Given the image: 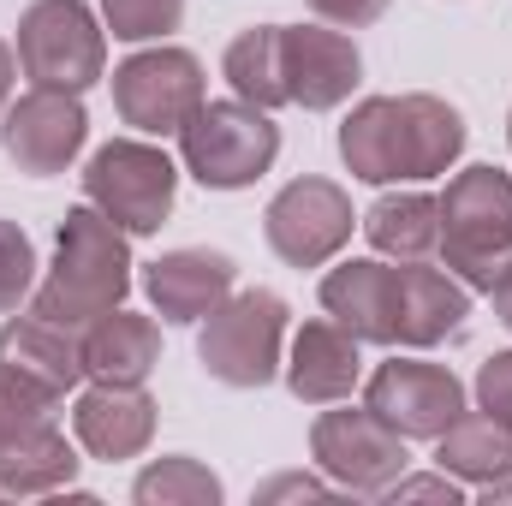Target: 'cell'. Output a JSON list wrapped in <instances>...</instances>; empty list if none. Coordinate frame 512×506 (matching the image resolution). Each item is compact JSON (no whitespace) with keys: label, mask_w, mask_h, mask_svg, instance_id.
Segmentation results:
<instances>
[{"label":"cell","mask_w":512,"mask_h":506,"mask_svg":"<svg viewBox=\"0 0 512 506\" xmlns=\"http://www.w3.org/2000/svg\"><path fill=\"white\" fill-rule=\"evenodd\" d=\"M280 72H286V102L292 108L328 114V108H340L358 90L364 60H358V42L340 36V30L280 24Z\"/></svg>","instance_id":"obj_14"},{"label":"cell","mask_w":512,"mask_h":506,"mask_svg":"<svg viewBox=\"0 0 512 506\" xmlns=\"http://www.w3.org/2000/svg\"><path fill=\"white\" fill-rule=\"evenodd\" d=\"M489 298H495V316H501V322L512 328V262L501 268V280L489 286Z\"/></svg>","instance_id":"obj_33"},{"label":"cell","mask_w":512,"mask_h":506,"mask_svg":"<svg viewBox=\"0 0 512 506\" xmlns=\"http://www.w3.org/2000/svg\"><path fill=\"white\" fill-rule=\"evenodd\" d=\"M84 381V346L78 334L42 322V316H12L0 328V399L24 411H54L72 387Z\"/></svg>","instance_id":"obj_9"},{"label":"cell","mask_w":512,"mask_h":506,"mask_svg":"<svg viewBox=\"0 0 512 506\" xmlns=\"http://www.w3.org/2000/svg\"><path fill=\"white\" fill-rule=\"evenodd\" d=\"M364 405L382 417L387 429H399L405 441H441L465 417V387L441 364L393 358V364H382L364 381Z\"/></svg>","instance_id":"obj_12"},{"label":"cell","mask_w":512,"mask_h":506,"mask_svg":"<svg viewBox=\"0 0 512 506\" xmlns=\"http://www.w3.org/2000/svg\"><path fill=\"white\" fill-rule=\"evenodd\" d=\"M507 143H512V114H507Z\"/></svg>","instance_id":"obj_35"},{"label":"cell","mask_w":512,"mask_h":506,"mask_svg":"<svg viewBox=\"0 0 512 506\" xmlns=\"http://www.w3.org/2000/svg\"><path fill=\"white\" fill-rule=\"evenodd\" d=\"M387 501H447L459 506V483L441 471V477H399V483H387Z\"/></svg>","instance_id":"obj_30"},{"label":"cell","mask_w":512,"mask_h":506,"mask_svg":"<svg viewBox=\"0 0 512 506\" xmlns=\"http://www.w3.org/2000/svg\"><path fill=\"white\" fill-rule=\"evenodd\" d=\"M364 233L382 256H399V262H423V256L441 245V203L423 197V191H399V197H382L370 215H364Z\"/></svg>","instance_id":"obj_23"},{"label":"cell","mask_w":512,"mask_h":506,"mask_svg":"<svg viewBox=\"0 0 512 506\" xmlns=\"http://www.w3.org/2000/svg\"><path fill=\"white\" fill-rule=\"evenodd\" d=\"M280 346H286V298L251 286L203 316L197 358L227 387H268L280 376Z\"/></svg>","instance_id":"obj_6"},{"label":"cell","mask_w":512,"mask_h":506,"mask_svg":"<svg viewBox=\"0 0 512 506\" xmlns=\"http://www.w3.org/2000/svg\"><path fill=\"white\" fill-rule=\"evenodd\" d=\"M435 203H441V245H435L441 268L471 292H489L512 262V173L465 167Z\"/></svg>","instance_id":"obj_3"},{"label":"cell","mask_w":512,"mask_h":506,"mask_svg":"<svg viewBox=\"0 0 512 506\" xmlns=\"http://www.w3.org/2000/svg\"><path fill=\"white\" fill-rule=\"evenodd\" d=\"M358 381H364V358H358V340L340 322H304L298 328L292 358H286L292 399H304V405H340V399L358 393Z\"/></svg>","instance_id":"obj_19"},{"label":"cell","mask_w":512,"mask_h":506,"mask_svg":"<svg viewBox=\"0 0 512 506\" xmlns=\"http://www.w3.org/2000/svg\"><path fill=\"white\" fill-rule=\"evenodd\" d=\"M102 18L120 42H161L185 24V0H102Z\"/></svg>","instance_id":"obj_26"},{"label":"cell","mask_w":512,"mask_h":506,"mask_svg":"<svg viewBox=\"0 0 512 506\" xmlns=\"http://www.w3.org/2000/svg\"><path fill=\"white\" fill-rule=\"evenodd\" d=\"M221 495H227L221 477L203 459H191V453H167L131 483L137 506H221Z\"/></svg>","instance_id":"obj_25"},{"label":"cell","mask_w":512,"mask_h":506,"mask_svg":"<svg viewBox=\"0 0 512 506\" xmlns=\"http://www.w3.org/2000/svg\"><path fill=\"white\" fill-rule=\"evenodd\" d=\"M322 24H340V30H364L387 12V0H304Z\"/></svg>","instance_id":"obj_29"},{"label":"cell","mask_w":512,"mask_h":506,"mask_svg":"<svg viewBox=\"0 0 512 506\" xmlns=\"http://www.w3.org/2000/svg\"><path fill=\"white\" fill-rule=\"evenodd\" d=\"M173 197H179V167L167 161V149L143 137L102 143L84 167V203H96L126 239L161 233V221L173 215Z\"/></svg>","instance_id":"obj_4"},{"label":"cell","mask_w":512,"mask_h":506,"mask_svg":"<svg viewBox=\"0 0 512 506\" xmlns=\"http://www.w3.org/2000/svg\"><path fill=\"white\" fill-rule=\"evenodd\" d=\"M352 227H358L352 197L334 179H292L262 215L268 251L280 262H292V268H322L328 256H340Z\"/></svg>","instance_id":"obj_11"},{"label":"cell","mask_w":512,"mask_h":506,"mask_svg":"<svg viewBox=\"0 0 512 506\" xmlns=\"http://www.w3.org/2000/svg\"><path fill=\"white\" fill-rule=\"evenodd\" d=\"M84 137H90V114H84L78 90H42V84H36L30 96L6 102V120H0V149H6V161H12L18 173H36V179L66 173V167L78 161Z\"/></svg>","instance_id":"obj_13"},{"label":"cell","mask_w":512,"mask_h":506,"mask_svg":"<svg viewBox=\"0 0 512 506\" xmlns=\"http://www.w3.org/2000/svg\"><path fill=\"white\" fill-rule=\"evenodd\" d=\"M131 292V251L126 233L96 209V203H78L66 221H60V251L48 280L36 286L30 298V316L66 328V334H84L90 322H102L108 310H120Z\"/></svg>","instance_id":"obj_2"},{"label":"cell","mask_w":512,"mask_h":506,"mask_svg":"<svg viewBox=\"0 0 512 506\" xmlns=\"http://www.w3.org/2000/svg\"><path fill=\"white\" fill-rule=\"evenodd\" d=\"M471 316V286L453 280L447 268H423V262H399V322H393V346L429 352L441 340H453Z\"/></svg>","instance_id":"obj_17"},{"label":"cell","mask_w":512,"mask_h":506,"mask_svg":"<svg viewBox=\"0 0 512 506\" xmlns=\"http://www.w3.org/2000/svg\"><path fill=\"white\" fill-rule=\"evenodd\" d=\"M322 310L358 340V346H393L399 322V268L387 262H340L322 280Z\"/></svg>","instance_id":"obj_18"},{"label":"cell","mask_w":512,"mask_h":506,"mask_svg":"<svg viewBox=\"0 0 512 506\" xmlns=\"http://www.w3.org/2000/svg\"><path fill=\"white\" fill-rule=\"evenodd\" d=\"M203 102H209V78L203 60L185 48H143L126 66H114V108L143 137H179Z\"/></svg>","instance_id":"obj_8"},{"label":"cell","mask_w":512,"mask_h":506,"mask_svg":"<svg viewBox=\"0 0 512 506\" xmlns=\"http://www.w3.org/2000/svg\"><path fill=\"white\" fill-rule=\"evenodd\" d=\"M465 155V120L441 96H370L340 126V161L364 185L441 179Z\"/></svg>","instance_id":"obj_1"},{"label":"cell","mask_w":512,"mask_h":506,"mask_svg":"<svg viewBox=\"0 0 512 506\" xmlns=\"http://www.w3.org/2000/svg\"><path fill=\"white\" fill-rule=\"evenodd\" d=\"M179 155L185 173L209 191H245L256 185L274 155H280V126L251 108V102H203L185 131H179Z\"/></svg>","instance_id":"obj_5"},{"label":"cell","mask_w":512,"mask_h":506,"mask_svg":"<svg viewBox=\"0 0 512 506\" xmlns=\"http://www.w3.org/2000/svg\"><path fill=\"white\" fill-rule=\"evenodd\" d=\"M227 84L239 102H251L262 114L286 108V72H280V24H256L245 36L227 42V60H221Z\"/></svg>","instance_id":"obj_24"},{"label":"cell","mask_w":512,"mask_h":506,"mask_svg":"<svg viewBox=\"0 0 512 506\" xmlns=\"http://www.w3.org/2000/svg\"><path fill=\"white\" fill-rule=\"evenodd\" d=\"M477 405H483L495 423L512 429V352H495V358L477 370Z\"/></svg>","instance_id":"obj_28"},{"label":"cell","mask_w":512,"mask_h":506,"mask_svg":"<svg viewBox=\"0 0 512 506\" xmlns=\"http://www.w3.org/2000/svg\"><path fill=\"white\" fill-rule=\"evenodd\" d=\"M18 66L42 90H90L108 66V36L84 0H36L18 18Z\"/></svg>","instance_id":"obj_7"},{"label":"cell","mask_w":512,"mask_h":506,"mask_svg":"<svg viewBox=\"0 0 512 506\" xmlns=\"http://www.w3.org/2000/svg\"><path fill=\"white\" fill-rule=\"evenodd\" d=\"M310 459L322 465L328 483H340L352 495H387V483H399L411 465L405 435L387 429L370 405L364 411H322L310 429Z\"/></svg>","instance_id":"obj_10"},{"label":"cell","mask_w":512,"mask_h":506,"mask_svg":"<svg viewBox=\"0 0 512 506\" xmlns=\"http://www.w3.org/2000/svg\"><path fill=\"white\" fill-rule=\"evenodd\" d=\"M36 286V251L18 221H0V310H18Z\"/></svg>","instance_id":"obj_27"},{"label":"cell","mask_w":512,"mask_h":506,"mask_svg":"<svg viewBox=\"0 0 512 506\" xmlns=\"http://www.w3.org/2000/svg\"><path fill=\"white\" fill-rule=\"evenodd\" d=\"M435 459H441V471L447 477H459V483H501L512 477V429L507 423H495L489 411H465L447 435H441V447H435Z\"/></svg>","instance_id":"obj_22"},{"label":"cell","mask_w":512,"mask_h":506,"mask_svg":"<svg viewBox=\"0 0 512 506\" xmlns=\"http://www.w3.org/2000/svg\"><path fill=\"white\" fill-rule=\"evenodd\" d=\"M30 417H54V411H24V405H6V399H0V453H6V441H12V429L30 423Z\"/></svg>","instance_id":"obj_32"},{"label":"cell","mask_w":512,"mask_h":506,"mask_svg":"<svg viewBox=\"0 0 512 506\" xmlns=\"http://www.w3.org/2000/svg\"><path fill=\"white\" fill-rule=\"evenodd\" d=\"M233 280H239V268L221 251H167L143 268V292H149L155 316L179 322V328L203 322L209 310H221L233 298Z\"/></svg>","instance_id":"obj_16"},{"label":"cell","mask_w":512,"mask_h":506,"mask_svg":"<svg viewBox=\"0 0 512 506\" xmlns=\"http://www.w3.org/2000/svg\"><path fill=\"white\" fill-rule=\"evenodd\" d=\"M78 477V453L54 429V417H30L12 429L0 453V495H54Z\"/></svg>","instance_id":"obj_20"},{"label":"cell","mask_w":512,"mask_h":506,"mask_svg":"<svg viewBox=\"0 0 512 506\" xmlns=\"http://www.w3.org/2000/svg\"><path fill=\"white\" fill-rule=\"evenodd\" d=\"M286 495H304V501H316V495H328V483H316V477H274V483L262 489V501H286Z\"/></svg>","instance_id":"obj_31"},{"label":"cell","mask_w":512,"mask_h":506,"mask_svg":"<svg viewBox=\"0 0 512 506\" xmlns=\"http://www.w3.org/2000/svg\"><path fill=\"white\" fill-rule=\"evenodd\" d=\"M84 346V376L96 381H143L161 364V334L149 316H131V310H108L102 322H90L78 334Z\"/></svg>","instance_id":"obj_21"},{"label":"cell","mask_w":512,"mask_h":506,"mask_svg":"<svg viewBox=\"0 0 512 506\" xmlns=\"http://www.w3.org/2000/svg\"><path fill=\"white\" fill-rule=\"evenodd\" d=\"M72 429L90 459H108V465L137 459L155 435V399L143 393V381H96L78 393Z\"/></svg>","instance_id":"obj_15"},{"label":"cell","mask_w":512,"mask_h":506,"mask_svg":"<svg viewBox=\"0 0 512 506\" xmlns=\"http://www.w3.org/2000/svg\"><path fill=\"white\" fill-rule=\"evenodd\" d=\"M12 78H18V60H12V48L0 42V114H6V102H12Z\"/></svg>","instance_id":"obj_34"}]
</instances>
